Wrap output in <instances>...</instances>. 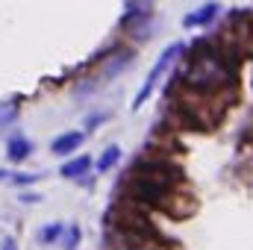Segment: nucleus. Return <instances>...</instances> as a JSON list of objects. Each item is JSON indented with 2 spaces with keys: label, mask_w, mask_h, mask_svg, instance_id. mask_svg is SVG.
I'll return each mask as SVG.
<instances>
[{
  "label": "nucleus",
  "mask_w": 253,
  "mask_h": 250,
  "mask_svg": "<svg viewBox=\"0 0 253 250\" xmlns=\"http://www.w3.org/2000/svg\"><path fill=\"white\" fill-rule=\"evenodd\" d=\"M91 168V159L88 156H80V159H74V162H65L62 165V177H74V180H80V177H85V171Z\"/></svg>",
  "instance_id": "nucleus-7"
},
{
  "label": "nucleus",
  "mask_w": 253,
  "mask_h": 250,
  "mask_svg": "<svg viewBox=\"0 0 253 250\" xmlns=\"http://www.w3.org/2000/svg\"><path fill=\"white\" fill-rule=\"evenodd\" d=\"M15 115H18V103H15V100H9V103H0V124H9V121H15Z\"/></svg>",
  "instance_id": "nucleus-9"
},
{
  "label": "nucleus",
  "mask_w": 253,
  "mask_h": 250,
  "mask_svg": "<svg viewBox=\"0 0 253 250\" xmlns=\"http://www.w3.org/2000/svg\"><path fill=\"white\" fill-rule=\"evenodd\" d=\"M0 250H18L15 239H3V248H0Z\"/></svg>",
  "instance_id": "nucleus-12"
},
{
  "label": "nucleus",
  "mask_w": 253,
  "mask_h": 250,
  "mask_svg": "<svg viewBox=\"0 0 253 250\" xmlns=\"http://www.w3.org/2000/svg\"><path fill=\"white\" fill-rule=\"evenodd\" d=\"M109 227L118 230V233H132V236H144V239H153V242H165V236L156 230V224L147 218L144 206L132 203V200H121L112 212H109Z\"/></svg>",
  "instance_id": "nucleus-1"
},
{
  "label": "nucleus",
  "mask_w": 253,
  "mask_h": 250,
  "mask_svg": "<svg viewBox=\"0 0 253 250\" xmlns=\"http://www.w3.org/2000/svg\"><path fill=\"white\" fill-rule=\"evenodd\" d=\"M59 236H62V224H47V227L42 230V236H39V239L47 245V242H56Z\"/></svg>",
  "instance_id": "nucleus-10"
},
{
  "label": "nucleus",
  "mask_w": 253,
  "mask_h": 250,
  "mask_svg": "<svg viewBox=\"0 0 253 250\" xmlns=\"http://www.w3.org/2000/svg\"><path fill=\"white\" fill-rule=\"evenodd\" d=\"M118 159H121V147H118V144H109V147L103 150L100 162H97V171H109V168H112Z\"/></svg>",
  "instance_id": "nucleus-8"
},
{
  "label": "nucleus",
  "mask_w": 253,
  "mask_h": 250,
  "mask_svg": "<svg viewBox=\"0 0 253 250\" xmlns=\"http://www.w3.org/2000/svg\"><path fill=\"white\" fill-rule=\"evenodd\" d=\"M83 132H65L59 138H53V144H50V150L56 153V156H65V153H74L80 144H83Z\"/></svg>",
  "instance_id": "nucleus-4"
},
{
  "label": "nucleus",
  "mask_w": 253,
  "mask_h": 250,
  "mask_svg": "<svg viewBox=\"0 0 253 250\" xmlns=\"http://www.w3.org/2000/svg\"><path fill=\"white\" fill-rule=\"evenodd\" d=\"M77 242H80V230H77V227H71V233H68V250L77 248Z\"/></svg>",
  "instance_id": "nucleus-11"
},
{
  "label": "nucleus",
  "mask_w": 253,
  "mask_h": 250,
  "mask_svg": "<svg viewBox=\"0 0 253 250\" xmlns=\"http://www.w3.org/2000/svg\"><path fill=\"white\" fill-rule=\"evenodd\" d=\"M180 50H183L180 44H171V47H168V50H165V53L159 56V62L153 65V71L147 74V80H144V85H141V88H138V94L132 97V109H138V106H141V103H144V100L150 97V91H153V85L159 83V77L165 74V68H171V62H174V59L180 56Z\"/></svg>",
  "instance_id": "nucleus-2"
},
{
  "label": "nucleus",
  "mask_w": 253,
  "mask_h": 250,
  "mask_svg": "<svg viewBox=\"0 0 253 250\" xmlns=\"http://www.w3.org/2000/svg\"><path fill=\"white\" fill-rule=\"evenodd\" d=\"M218 3H206V6H200V9H194V12H189L186 18H183V24L186 27H203V24H209L215 15H218Z\"/></svg>",
  "instance_id": "nucleus-3"
},
{
  "label": "nucleus",
  "mask_w": 253,
  "mask_h": 250,
  "mask_svg": "<svg viewBox=\"0 0 253 250\" xmlns=\"http://www.w3.org/2000/svg\"><path fill=\"white\" fill-rule=\"evenodd\" d=\"M6 150H9V159H12V162H24V159L33 153V144H30L24 135H15V138H9V147H6Z\"/></svg>",
  "instance_id": "nucleus-5"
},
{
  "label": "nucleus",
  "mask_w": 253,
  "mask_h": 250,
  "mask_svg": "<svg viewBox=\"0 0 253 250\" xmlns=\"http://www.w3.org/2000/svg\"><path fill=\"white\" fill-rule=\"evenodd\" d=\"M132 59V53L129 50H118V53H112V59H106V62L100 65L103 68V77H115L118 71H124L126 65Z\"/></svg>",
  "instance_id": "nucleus-6"
}]
</instances>
